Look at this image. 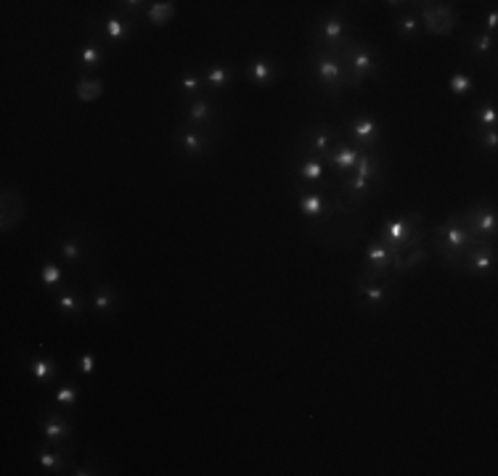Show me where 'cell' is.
<instances>
[{"label": "cell", "mask_w": 498, "mask_h": 476, "mask_svg": "<svg viewBox=\"0 0 498 476\" xmlns=\"http://www.w3.org/2000/svg\"><path fill=\"white\" fill-rule=\"evenodd\" d=\"M313 61V74L318 79L323 90H329L332 98H339L342 90L352 88V77L348 72V66L339 61L337 51H326V48H313L310 53Z\"/></svg>", "instance_id": "obj_1"}, {"label": "cell", "mask_w": 498, "mask_h": 476, "mask_svg": "<svg viewBox=\"0 0 498 476\" xmlns=\"http://www.w3.org/2000/svg\"><path fill=\"white\" fill-rule=\"evenodd\" d=\"M339 61L348 66L352 77V90H361L364 79H377L379 77V56L371 45H366L361 40H350L337 51Z\"/></svg>", "instance_id": "obj_2"}, {"label": "cell", "mask_w": 498, "mask_h": 476, "mask_svg": "<svg viewBox=\"0 0 498 476\" xmlns=\"http://www.w3.org/2000/svg\"><path fill=\"white\" fill-rule=\"evenodd\" d=\"M419 22L421 29H427L430 35H451L458 26V16L453 6L448 3H421L419 6Z\"/></svg>", "instance_id": "obj_3"}, {"label": "cell", "mask_w": 498, "mask_h": 476, "mask_svg": "<svg viewBox=\"0 0 498 476\" xmlns=\"http://www.w3.org/2000/svg\"><path fill=\"white\" fill-rule=\"evenodd\" d=\"M458 223L467 228V233L472 238H480V241L496 238V209L488 207V204H474L472 209H467L458 217Z\"/></svg>", "instance_id": "obj_4"}, {"label": "cell", "mask_w": 498, "mask_h": 476, "mask_svg": "<svg viewBox=\"0 0 498 476\" xmlns=\"http://www.w3.org/2000/svg\"><path fill=\"white\" fill-rule=\"evenodd\" d=\"M339 141V132L332 127V125H313L308 132H302V143H299V151L302 154H310V157L326 159L332 154L334 143Z\"/></svg>", "instance_id": "obj_5"}, {"label": "cell", "mask_w": 498, "mask_h": 476, "mask_svg": "<svg viewBox=\"0 0 498 476\" xmlns=\"http://www.w3.org/2000/svg\"><path fill=\"white\" fill-rule=\"evenodd\" d=\"M345 127H348V135L355 141V148H361V151H371L382 138V125L371 117L348 119Z\"/></svg>", "instance_id": "obj_6"}, {"label": "cell", "mask_w": 498, "mask_h": 476, "mask_svg": "<svg viewBox=\"0 0 498 476\" xmlns=\"http://www.w3.org/2000/svg\"><path fill=\"white\" fill-rule=\"evenodd\" d=\"M318 32H321V45L316 48H326V51H339L348 40H345V22L337 13H329L318 22Z\"/></svg>", "instance_id": "obj_7"}, {"label": "cell", "mask_w": 498, "mask_h": 476, "mask_svg": "<svg viewBox=\"0 0 498 476\" xmlns=\"http://www.w3.org/2000/svg\"><path fill=\"white\" fill-rule=\"evenodd\" d=\"M361 154H364L361 148H355L350 141H345V138L339 135V141L334 143V148H332V154L326 157V161H329L339 175H350V172L355 170V164H358V157H361Z\"/></svg>", "instance_id": "obj_8"}, {"label": "cell", "mask_w": 498, "mask_h": 476, "mask_svg": "<svg viewBox=\"0 0 498 476\" xmlns=\"http://www.w3.org/2000/svg\"><path fill=\"white\" fill-rule=\"evenodd\" d=\"M176 132H178L176 135L178 145H180L189 157H204V154H207L210 141L202 135V130H194V127H183V125H178Z\"/></svg>", "instance_id": "obj_9"}, {"label": "cell", "mask_w": 498, "mask_h": 476, "mask_svg": "<svg viewBox=\"0 0 498 476\" xmlns=\"http://www.w3.org/2000/svg\"><path fill=\"white\" fill-rule=\"evenodd\" d=\"M299 212L313 223H329L326 220V201L316 191H305V188L299 191Z\"/></svg>", "instance_id": "obj_10"}, {"label": "cell", "mask_w": 498, "mask_h": 476, "mask_svg": "<svg viewBox=\"0 0 498 476\" xmlns=\"http://www.w3.org/2000/svg\"><path fill=\"white\" fill-rule=\"evenodd\" d=\"M40 434L45 436V442L59 445V442H69V439H72V426H69V421L64 418V415L54 413V415H48V418H45Z\"/></svg>", "instance_id": "obj_11"}, {"label": "cell", "mask_w": 498, "mask_h": 476, "mask_svg": "<svg viewBox=\"0 0 498 476\" xmlns=\"http://www.w3.org/2000/svg\"><path fill=\"white\" fill-rule=\"evenodd\" d=\"M355 286H361L364 289V302L368 307H382V304L390 302V289L392 283L384 278V280H374V283H366V280H355Z\"/></svg>", "instance_id": "obj_12"}, {"label": "cell", "mask_w": 498, "mask_h": 476, "mask_svg": "<svg viewBox=\"0 0 498 476\" xmlns=\"http://www.w3.org/2000/svg\"><path fill=\"white\" fill-rule=\"evenodd\" d=\"M247 77L252 79L257 88H265L270 82H276L279 69H276V64L268 61V58H255V61L247 64Z\"/></svg>", "instance_id": "obj_13"}, {"label": "cell", "mask_w": 498, "mask_h": 476, "mask_svg": "<svg viewBox=\"0 0 498 476\" xmlns=\"http://www.w3.org/2000/svg\"><path fill=\"white\" fill-rule=\"evenodd\" d=\"M72 452V450H64V447H40L38 450V455H35V461H38V466H40L42 471H64V466H67V455Z\"/></svg>", "instance_id": "obj_14"}, {"label": "cell", "mask_w": 498, "mask_h": 476, "mask_svg": "<svg viewBox=\"0 0 498 476\" xmlns=\"http://www.w3.org/2000/svg\"><path fill=\"white\" fill-rule=\"evenodd\" d=\"M98 24H101V32H104L109 40L120 42V40L130 38V32H133V26H135V19H120V16H109V19L98 22Z\"/></svg>", "instance_id": "obj_15"}, {"label": "cell", "mask_w": 498, "mask_h": 476, "mask_svg": "<svg viewBox=\"0 0 498 476\" xmlns=\"http://www.w3.org/2000/svg\"><path fill=\"white\" fill-rule=\"evenodd\" d=\"M104 58H107V53H104V45L98 38H91L77 53V61H80L82 69H95V66L104 64Z\"/></svg>", "instance_id": "obj_16"}, {"label": "cell", "mask_w": 498, "mask_h": 476, "mask_svg": "<svg viewBox=\"0 0 498 476\" xmlns=\"http://www.w3.org/2000/svg\"><path fill=\"white\" fill-rule=\"evenodd\" d=\"M186 119H189L191 125H194V130L207 127V125L215 119V111H212V101H207V98H196V101L189 106Z\"/></svg>", "instance_id": "obj_17"}, {"label": "cell", "mask_w": 498, "mask_h": 476, "mask_svg": "<svg viewBox=\"0 0 498 476\" xmlns=\"http://www.w3.org/2000/svg\"><path fill=\"white\" fill-rule=\"evenodd\" d=\"M59 254H61V260L69 264H80L82 257H85V246H82V238L77 236H69V238H61L59 241Z\"/></svg>", "instance_id": "obj_18"}, {"label": "cell", "mask_w": 498, "mask_h": 476, "mask_svg": "<svg viewBox=\"0 0 498 476\" xmlns=\"http://www.w3.org/2000/svg\"><path fill=\"white\" fill-rule=\"evenodd\" d=\"M202 79H204V85H207V88H212L215 93H220L231 82V69L226 64H212V66H207V69H204Z\"/></svg>", "instance_id": "obj_19"}, {"label": "cell", "mask_w": 498, "mask_h": 476, "mask_svg": "<svg viewBox=\"0 0 498 476\" xmlns=\"http://www.w3.org/2000/svg\"><path fill=\"white\" fill-rule=\"evenodd\" d=\"M295 175H299L305 183H321L323 175H326V172H323V161L318 157H310L308 154V157L302 159V164L297 167Z\"/></svg>", "instance_id": "obj_20"}, {"label": "cell", "mask_w": 498, "mask_h": 476, "mask_svg": "<svg viewBox=\"0 0 498 476\" xmlns=\"http://www.w3.org/2000/svg\"><path fill=\"white\" fill-rule=\"evenodd\" d=\"M75 93H77V101H95L104 93V82L95 77H80L75 85Z\"/></svg>", "instance_id": "obj_21"}, {"label": "cell", "mask_w": 498, "mask_h": 476, "mask_svg": "<svg viewBox=\"0 0 498 476\" xmlns=\"http://www.w3.org/2000/svg\"><path fill=\"white\" fill-rule=\"evenodd\" d=\"M173 13H176V3H151L146 8V19L151 22L154 26H164L170 19H173Z\"/></svg>", "instance_id": "obj_22"}, {"label": "cell", "mask_w": 498, "mask_h": 476, "mask_svg": "<svg viewBox=\"0 0 498 476\" xmlns=\"http://www.w3.org/2000/svg\"><path fill=\"white\" fill-rule=\"evenodd\" d=\"M496 122H498V111L493 101H485V104L477 106V111H474L477 130H490V127H496Z\"/></svg>", "instance_id": "obj_23"}, {"label": "cell", "mask_w": 498, "mask_h": 476, "mask_svg": "<svg viewBox=\"0 0 498 476\" xmlns=\"http://www.w3.org/2000/svg\"><path fill=\"white\" fill-rule=\"evenodd\" d=\"M395 29H398V35H403V38H414L421 32V22H419V13L417 11H408L403 16H398L395 19Z\"/></svg>", "instance_id": "obj_24"}, {"label": "cell", "mask_w": 498, "mask_h": 476, "mask_svg": "<svg viewBox=\"0 0 498 476\" xmlns=\"http://www.w3.org/2000/svg\"><path fill=\"white\" fill-rule=\"evenodd\" d=\"M29 373L38 381H48L51 376H56V363L51 357H35V360H29Z\"/></svg>", "instance_id": "obj_25"}, {"label": "cell", "mask_w": 498, "mask_h": 476, "mask_svg": "<svg viewBox=\"0 0 498 476\" xmlns=\"http://www.w3.org/2000/svg\"><path fill=\"white\" fill-rule=\"evenodd\" d=\"M56 307H59L61 312H67V315H82V310H85V304H82V299L75 291L59 294V296H56Z\"/></svg>", "instance_id": "obj_26"}, {"label": "cell", "mask_w": 498, "mask_h": 476, "mask_svg": "<svg viewBox=\"0 0 498 476\" xmlns=\"http://www.w3.org/2000/svg\"><path fill=\"white\" fill-rule=\"evenodd\" d=\"M493 48H496V38L490 32H477L472 38V56L474 58H485L488 53H493Z\"/></svg>", "instance_id": "obj_27"}, {"label": "cell", "mask_w": 498, "mask_h": 476, "mask_svg": "<svg viewBox=\"0 0 498 476\" xmlns=\"http://www.w3.org/2000/svg\"><path fill=\"white\" fill-rule=\"evenodd\" d=\"M474 148H483L488 154H496V145H498V130L490 127V130H474Z\"/></svg>", "instance_id": "obj_28"}, {"label": "cell", "mask_w": 498, "mask_h": 476, "mask_svg": "<svg viewBox=\"0 0 498 476\" xmlns=\"http://www.w3.org/2000/svg\"><path fill=\"white\" fill-rule=\"evenodd\" d=\"M61 278H64V267H61V264L48 262L40 270V280H42V286H45V289H56V286H61Z\"/></svg>", "instance_id": "obj_29"}, {"label": "cell", "mask_w": 498, "mask_h": 476, "mask_svg": "<svg viewBox=\"0 0 498 476\" xmlns=\"http://www.w3.org/2000/svg\"><path fill=\"white\" fill-rule=\"evenodd\" d=\"M114 304H117V296H114L111 289H107V286H101V289L93 294V310L95 312H109Z\"/></svg>", "instance_id": "obj_30"}, {"label": "cell", "mask_w": 498, "mask_h": 476, "mask_svg": "<svg viewBox=\"0 0 498 476\" xmlns=\"http://www.w3.org/2000/svg\"><path fill=\"white\" fill-rule=\"evenodd\" d=\"M472 90H474V82H472V77L467 72H456V74L451 77V93H453V95H469Z\"/></svg>", "instance_id": "obj_31"}, {"label": "cell", "mask_w": 498, "mask_h": 476, "mask_svg": "<svg viewBox=\"0 0 498 476\" xmlns=\"http://www.w3.org/2000/svg\"><path fill=\"white\" fill-rule=\"evenodd\" d=\"M54 402L56 405H64V408H72L75 402H77V389L67 383V386H59L54 392Z\"/></svg>", "instance_id": "obj_32"}, {"label": "cell", "mask_w": 498, "mask_h": 476, "mask_svg": "<svg viewBox=\"0 0 498 476\" xmlns=\"http://www.w3.org/2000/svg\"><path fill=\"white\" fill-rule=\"evenodd\" d=\"M204 85L202 77H196V74H183L180 77V90L186 93V95H194V93H199Z\"/></svg>", "instance_id": "obj_33"}, {"label": "cell", "mask_w": 498, "mask_h": 476, "mask_svg": "<svg viewBox=\"0 0 498 476\" xmlns=\"http://www.w3.org/2000/svg\"><path fill=\"white\" fill-rule=\"evenodd\" d=\"M95 368V357L93 355H80L77 357V370L80 373H85V376H91Z\"/></svg>", "instance_id": "obj_34"}, {"label": "cell", "mask_w": 498, "mask_h": 476, "mask_svg": "<svg viewBox=\"0 0 498 476\" xmlns=\"http://www.w3.org/2000/svg\"><path fill=\"white\" fill-rule=\"evenodd\" d=\"M496 26H498V13L496 11H490L488 13V19H485V32H496Z\"/></svg>", "instance_id": "obj_35"}, {"label": "cell", "mask_w": 498, "mask_h": 476, "mask_svg": "<svg viewBox=\"0 0 498 476\" xmlns=\"http://www.w3.org/2000/svg\"><path fill=\"white\" fill-rule=\"evenodd\" d=\"M143 6H146V3H138V0H130V3H120L122 11H146Z\"/></svg>", "instance_id": "obj_36"}, {"label": "cell", "mask_w": 498, "mask_h": 476, "mask_svg": "<svg viewBox=\"0 0 498 476\" xmlns=\"http://www.w3.org/2000/svg\"><path fill=\"white\" fill-rule=\"evenodd\" d=\"M72 474H75V476H88V474H93V468H91V466H82V468L77 466Z\"/></svg>", "instance_id": "obj_37"}]
</instances>
